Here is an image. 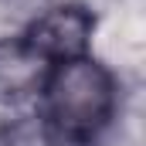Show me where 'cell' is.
I'll return each mask as SVG.
<instances>
[{
  "label": "cell",
  "instance_id": "obj_3",
  "mask_svg": "<svg viewBox=\"0 0 146 146\" xmlns=\"http://www.w3.org/2000/svg\"><path fill=\"white\" fill-rule=\"evenodd\" d=\"M51 61L37 54L27 44V37H3L0 41V106H17L31 95H41Z\"/></svg>",
  "mask_w": 146,
  "mask_h": 146
},
{
  "label": "cell",
  "instance_id": "obj_2",
  "mask_svg": "<svg viewBox=\"0 0 146 146\" xmlns=\"http://www.w3.org/2000/svg\"><path fill=\"white\" fill-rule=\"evenodd\" d=\"M92 31H95V17L82 3H58V7H48L24 31V37L51 65H61V61L88 54Z\"/></svg>",
  "mask_w": 146,
  "mask_h": 146
},
{
  "label": "cell",
  "instance_id": "obj_1",
  "mask_svg": "<svg viewBox=\"0 0 146 146\" xmlns=\"http://www.w3.org/2000/svg\"><path fill=\"white\" fill-rule=\"evenodd\" d=\"M115 115L112 72L82 54L54 65L41 88V119L54 146H92Z\"/></svg>",
  "mask_w": 146,
  "mask_h": 146
}]
</instances>
